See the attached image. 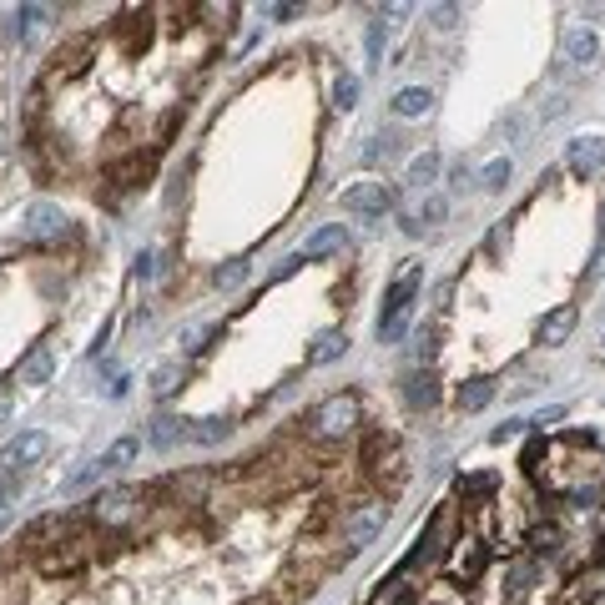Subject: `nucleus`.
Masks as SVG:
<instances>
[{
	"label": "nucleus",
	"mask_w": 605,
	"mask_h": 605,
	"mask_svg": "<svg viewBox=\"0 0 605 605\" xmlns=\"http://www.w3.org/2000/svg\"><path fill=\"white\" fill-rule=\"evenodd\" d=\"M333 107H338V111L358 107V76H338V81H333Z\"/></svg>",
	"instance_id": "obj_27"
},
{
	"label": "nucleus",
	"mask_w": 605,
	"mask_h": 605,
	"mask_svg": "<svg viewBox=\"0 0 605 605\" xmlns=\"http://www.w3.org/2000/svg\"><path fill=\"white\" fill-rule=\"evenodd\" d=\"M444 212H450V207H444V197H429V202H424V218H429V222H439Z\"/></svg>",
	"instance_id": "obj_37"
},
{
	"label": "nucleus",
	"mask_w": 605,
	"mask_h": 605,
	"mask_svg": "<svg viewBox=\"0 0 605 605\" xmlns=\"http://www.w3.org/2000/svg\"><path fill=\"white\" fill-rule=\"evenodd\" d=\"M595 56H601V36H595V31H570V36H565V61L590 66Z\"/></svg>",
	"instance_id": "obj_18"
},
{
	"label": "nucleus",
	"mask_w": 605,
	"mask_h": 605,
	"mask_svg": "<svg viewBox=\"0 0 605 605\" xmlns=\"http://www.w3.org/2000/svg\"><path fill=\"white\" fill-rule=\"evenodd\" d=\"M243 278H248V263H227V267L212 273V283H222V288H233V283H243Z\"/></svg>",
	"instance_id": "obj_35"
},
{
	"label": "nucleus",
	"mask_w": 605,
	"mask_h": 605,
	"mask_svg": "<svg viewBox=\"0 0 605 605\" xmlns=\"http://www.w3.org/2000/svg\"><path fill=\"white\" fill-rule=\"evenodd\" d=\"M92 51H96V36H71L66 46H56V51H51L46 76H51V81L86 76V71H92Z\"/></svg>",
	"instance_id": "obj_6"
},
{
	"label": "nucleus",
	"mask_w": 605,
	"mask_h": 605,
	"mask_svg": "<svg viewBox=\"0 0 605 605\" xmlns=\"http://www.w3.org/2000/svg\"><path fill=\"white\" fill-rule=\"evenodd\" d=\"M388 207H394V192L384 182H358L343 192V212H354V218H384Z\"/></svg>",
	"instance_id": "obj_9"
},
{
	"label": "nucleus",
	"mask_w": 605,
	"mask_h": 605,
	"mask_svg": "<svg viewBox=\"0 0 605 605\" xmlns=\"http://www.w3.org/2000/svg\"><path fill=\"white\" fill-rule=\"evenodd\" d=\"M237 605H273L267 595H248V601H237Z\"/></svg>",
	"instance_id": "obj_41"
},
{
	"label": "nucleus",
	"mask_w": 605,
	"mask_h": 605,
	"mask_svg": "<svg viewBox=\"0 0 605 605\" xmlns=\"http://www.w3.org/2000/svg\"><path fill=\"white\" fill-rule=\"evenodd\" d=\"M439 177V156L434 152H424V156H414V162H409V182H434Z\"/></svg>",
	"instance_id": "obj_28"
},
{
	"label": "nucleus",
	"mask_w": 605,
	"mask_h": 605,
	"mask_svg": "<svg viewBox=\"0 0 605 605\" xmlns=\"http://www.w3.org/2000/svg\"><path fill=\"white\" fill-rule=\"evenodd\" d=\"M414 601H419V595H414V585H403V575H399V570H394L384 585L369 595V605H414Z\"/></svg>",
	"instance_id": "obj_17"
},
{
	"label": "nucleus",
	"mask_w": 605,
	"mask_h": 605,
	"mask_svg": "<svg viewBox=\"0 0 605 605\" xmlns=\"http://www.w3.org/2000/svg\"><path fill=\"white\" fill-rule=\"evenodd\" d=\"M525 545H529V555H560V545H565V535H560L555 525H535L525 535Z\"/></svg>",
	"instance_id": "obj_22"
},
{
	"label": "nucleus",
	"mask_w": 605,
	"mask_h": 605,
	"mask_svg": "<svg viewBox=\"0 0 605 605\" xmlns=\"http://www.w3.org/2000/svg\"><path fill=\"white\" fill-rule=\"evenodd\" d=\"M5 394H11V384H0V409H5Z\"/></svg>",
	"instance_id": "obj_43"
},
{
	"label": "nucleus",
	"mask_w": 605,
	"mask_h": 605,
	"mask_svg": "<svg viewBox=\"0 0 605 605\" xmlns=\"http://www.w3.org/2000/svg\"><path fill=\"white\" fill-rule=\"evenodd\" d=\"M343 348H348V333H338V328H328V333H318V343H313L308 363H328V358H338Z\"/></svg>",
	"instance_id": "obj_24"
},
{
	"label": "nucleus",
	"mask_w": 605,
	"mask_h": 605,
	"mask_svg": "<svg viewBox=\"0 0 605 605\" xmlns=\"http://www.w3.org/2000/svg\"><path fill=\"white\" fill-rule=\"evenodd\" d=\"M177 439H192V429H187V419H177V414H156V419H152V444H162V450H171Z\"/></svg>",
	"instance_id": "obj_19"
},
{
	"label": "nucleus",
	"mask_w": 605,
	"mask_h": 605,
	"mask_svg": "<svg viewBox=\"0 0 605 605\" xmlns=\"http://www.w3.org/2000/svg\"><path fill=\"white\" fill-rule=\"evenodd\" d=\"M11 484H16V480H11V469L0 465V505H5V495H11Z\"/></svg>",
	"instance_id": "obj_39"
},
{
	"label": "nucleus",
	"mask_w": 605,
	"mask_h": 605,
	"mask_svg": "<svg viewBox=\"0 0 605 605\" xmlns=\"http://www.w3.org/2000/svg\"><path fill=\"white\" fill-rule=\"evenodd\" d=\"M66 233V218L51 207V202H31L26 218H20V237L26 243H46V237H61Z\"/></svg>",
	"instance_id": "obj_10"
},
{
	"label": "nucleus",
	"mask_w": 605,
	"mask_h": 605,
	"mask_svg": "<svg viewBox=\"0 0 605 605\" xmlns=\"http://www.w3.org/2000/svg\"><path fill=\"white\" fill-rule=\"evenodd\" d=\"M540 459H545V439H529L525 444V459H520V465H525V474H540Z\"/></svg>",
	"instance_id": "obj_34"
},
{
	"label": "nucleus",
	"mask_w": 605,
	"mask_h": 605,
	"mask_svg": "<svg viewBox=\"0 0 605 605\" xmlns=\"http://www.w3.org/2000/svg\"><path fill=\"white\" fill-rule=\"evenodd\" d=\"M46 450H51V439H46V434H20L16 444L5 450V459H0V465H5V469H16V465H36V459H41Z\"/></svg>",
	"instance_id": "obj_15"
},
{
	"label": "nucleus",
	"mask_w": 605,
	"mask_h": 605,
	"mask_svg": "<svg viewBox=\"0 0 605 605\" xmlns=\"http://www.w3.org/2000/svg\"><path fill=\"white\" fill-rule=\"evenodd\" d=\"M570 601H575V605H601V601H605V585L590 575V580H580V585L570 590Z\"/></svg>",
	"instance_id": "obj_31"
},
{
	"label": "nucleus",
	"mask_w": 605,
	"mask_h": 605,
	"mask_svg": "<svg viewBox=\"0 0 605 605\" xmlns=\"http://www.w3.org/2000/svg\"><path fill=\"white\" fill-rule=\"evenodd\" d=\"M5 520H11V505H0V525H5Z\"/></svg>",
	"instance_id": "obj_42"
},
{
	"label": "nucleus",
	"mask_w": 605,
	"mask_h": 605,
	"mask_svg": "<svg viewBox=\"0 0 605 605\" xmlns=\"http://www.w3.org/2000/svg\"><path fill=\"white\" fill-rule=\"evenodd\" d=\"M409 403H414V409H434L439 403V384H434V373L429 369L409 378Z\"/></svg>",
	"instance_id": "obj_21"
},
{
	"label": "nucleus",
	"mask_w": 605,
	"mask_h": 605,
	"mask_svg": "<svg viewBox=\"0 0 605 605\" xmlns=\"http://www.w3.org/2000/svg\"><path fill=\"white\" fill-rule=\"evenodd\" d=\"M605 273V237H601V248H595V263H590V278H601Z\"/></svg>",
	"instance_id": "obj_38"
},
{
	"label": "nucleus",
	"mask_w": 605,
	"mask_h": 605,
	"mask_svg": "<svg viewBox=\"0 0 605 605\" xmlns=\"http://www.w3.org/2000/svg\"><path fill=\"white\" fill-rule=\"evenodd\" d=\"M495 490H499L495 469H480V474H465V480H459V499H465V505H484Z\"/></svg>",
	"instance_id": "obj_16"
},
{
	"label": "nucleus",
	"mask_w": 605,
	"mask_h": 605,
	"mask_svg": "<svg viewBox=\"0 0 605 605\" xmlns=\"http://www.w3.org/2000/svg\"><path fill=\"white\" fill-rule=\"evenodd\" d=\"M137 450H141L137 439H116V444H111L101 459H96V465H101V469H126L131 459H137Z\"/></svg>",
	"instance_id": "obj_25"
},
{
	"label": "nucleus",
	"mask_w": 605,
	"mask_h": 605,
	"mask_svg": "<svg viewBox=\"0 0 605 605\" xmlns=\"http://www.w3.org/2000/svg\"><path fill=\"white\" fill-rule=\"evenodd\" d=\"M343 248H348L343 222H328L323 233H313L308 243H303V252H298V258H303V263H313V258H328V252H343Z\"/></svg>",
	"instance_id": "obj_13"
},
{
	"label": "nucleus",
	"mask_w": 605,
	"mask_h": 605,
	"mask_svg": "<svg viewBox=\"0 0 605 605\" xmlns=\"http://www.w3.org/2000/svg\"><path fill=\"white\" fill-rule=\"evenodd\" d=\"M156 171V152L147 147H131V152L122 156V162H111L107 167V182H111V192H131V187H147V177Z\"/></svg>",
	"instance_id": "obj_7"
},
{
	"label": "nucleus",
	"mask_w": 605,
	"mask_h": 605,
	"mask_svg": "<svg viewBox=\"0 0 605 605\" xmlns=\"http://www.w3.org/2000/svg\"><path fill=\"white\" fill-rule=\"evenodd\" d=\"M495 399V384H490V378H469L465 388H459V394H454V403H459V409H465V414H474V409H484V403Z\"/></svg>",
	"instance_id": "obj_20"
},
{
	"label": "nucleus",
	"mask_w": 605,
	"mask_h": 605,
	"mask_svg": "<svg viewBox=\"0 0 605 605\" xmlns=\"http://www.w3.org/2000/svg\"><path fill=\"white\" fill-rule=\"evenodd\" d=\"M429 101H434V96L424 92V86H403V92L394 96V111H399V116H424Z\"/></svg>",
	"instance_id": "obj_23"
},
{
	"label": "nucleus",
	"mask_w": 605,
	"mask_h": 605,
	"mask_svg": "<svg viewBox=\"0 0 605 605\" xmlns=\"http://www.w3.org/2000/svg\"><path fill=\"white\" fill-rule=\"evenodd\" d=\"M480 182L490 187V192H499V187L510 182V156H495V162H490V167L480 171Z\"/></svg>",
	"instance_id": "obj_30"
},
{
	"label": "nucleus",
	"mask_w": 605,
	"mask_h": 605,
	"mask_svg": "<svg viewBox=\"0 0 605 605\" xmlns=\"http://www.w3.org/2000/svg\"><path fill=\"white\" fill-rule=\"evenodd\" d=\"M51 369H56V343L41 338V343L31 348V354L20 358V384H46Z\"/></svg>",
	"instance_id": "obj_12"
},
{
	"label": "nucleus",
	"mask_w": 605,
	"mask_h": 605,
	"mask_svg": "<svg viewBox=\"0 0 605 605\" xmlns=\"http://www.w3.org/2000/svg\"><path fill=\"white\" fill-rule=\"evenodd\" d=\"M96 545H101L96 529H76L71 540H61L56 550L41 555V575H46V580H71V575H81L96 560Z\"/></svg>",
	"instance_id": "obj_4"
},
{
	"label": "nucleus",
	"mask_w": 605,
	"mask_h": 605,
	"mask_svg": "<svg viewBox=\"0 0 605 605\" xmlns=\"http://www.w3.org/2000/svg\"><path fill=\"white\" fill-rule=\"evenodd\" d=\"M570 328H575V303H560V308L540 323V343L545 348H560V343L570 338Z\"/></svg>",
	"instance_id": "obj_14"
},
{
	"label": "nucleus",
	"mask_w": 605,
	"mask_h": 605,
	"mask_svg": "<svg viewBox=\"0 0 605 605\" xmlns=\"http://www.w3.org/2000/svg\"><path fill=\"white\" fill-rule=\"evenodd\" d=\"M86 520L101 525L107 535H131L141 520V490H101V495L86 499Z\"/></svg>",
	"instance_id": "obj_2"
},
{
	"label": "nucleus",
	"mask_w": 605,
	"mask_h": 605,
	"mask_svg": "<svg viewBox=\"0 0 605 605\" xmlns=\"http://www.w3.org/2000/svg\"><path fill=\"white\" fill-rule=\"evenodd\" d=\"M424 283V267L409 263L399 278L388 283V298H384V313H378V338L384 343H399L403 328H409V313H414V293H419Z\"/></svg>",
	"instance_id": "obj_3"
},
{
	"label": "nucleus",
	"mask_w": 605,
	"mask_h": 605,
	"mask_svg": "<svg viewBox=\"0 0 605 605\" xmlns=\"http://www.w3.org/2000/svg\"><path fill=\"white\" fill-rule=\"evenodd\" d=\"M192 439H197V444H218V439H227V424H222V419H197Z\"/></svg>",
	"instance_id": "obj_32"
},
{
	"label": "nucleus",
	"mask_w": 605,
	"mask_h": 605,
	"mask_svg": "<svg viewBox=\"0 0 605 605\" xmlns=\"http://www.w3.org/2000/svg\"><path fill=\"white\" fill-rule=\"evenodd\" d=\"M484 565H490V545H484L480 535H459V540H454L450 575L459 580V585H474V580L484 575Z\"/></svg>",
	"instance_id": "obj_8"
},
{
	"label": "nucleus",
	"mask_w": 605,
	"mask_h": 605,
	"mask_svg": "<svg viewBox=\"0 0 605 605\" xmlns=\"http://www.w3.org/2000/svg\"><path fill=\"white\" fill-rule=\"evenodd\" d=\"M520 434H525V419H510V424H499L490 439H495V444H505V439H520Z\"/></svg>",
	"instance_id": "obj_36"
},
{
	"label": "nucleus",
	"mask_w": 605,
	"mask_h": 605,
	"mask_svg": "<svg viewBox=\"0 0 605 605\" xmlns=\"http://www.w3.org/2000/svg\"><path fill=\"white\" fill-rule=\"evenodd\" d=\"M177 122H182V107H167V111H162V116H156V126H152V141H147V147H152V152H162V147H167V141H171V131H177Z\"/></svg>",
	"instance_id": "obj_26"
},
{
	"label": "nucleus",
	"mask_w": 605,
	"mask_h": 605,
	"mask_svg": "<svg viewBox=\"0 0 605 605\" xmlns=\"http://www.w3.org/2000/svg\"><path fill=\"white\" fill-rule=\"evenodd\" d=\"M177 378H182V363H162V369L152 373V394L156 399H167L171 388H177Z\"/></svg>",
	"instance_id": "obj_29"
},
{
	"label": "nucleus",
	"mask_w": 605,
	"mask_h": 605,
	"mask_svg": "<svg viewBox=\"0 0 605 605\" xmlns=\"http://www.w3.org/2000/svg\"><path fill=\"white\" fill-rule=\"evenodd\" d=\"M384 520H388V499H369L363 510L343 514V555H358V550L384 529Z\"/></svg>",
	"instance_id": "obj_5"
},
{
	"label": "nucleus",
	"mask_w": 605,
	"mask_h": 605,
	"mask_svg": "<svg viewBox=\"0 0 605 605\" xmlns=\"http://www.w3.org/2000/svg\"><path fill=\"white\" fill-rule=\"evenodd\" d=\"M590 560H595V565H605V525H601V540H595V555H590Z\"/></svg>",
	"instance_id": "obj_40"
},
{
	"label": "nucleus",
	"mask_w": 605,
	"mask_h": 605,
	"mask_svg": "<svg viewBox=\"0 0 605 605\" xmlns=\"http://www.w3.org/2000/svg\"><path fill=\"white\" fill-rule=\"evenodd\" d=\"M0 605H26V585L5 570H0Z\"/></svg>",
	"instance_id": "obj_33"
},
{
	"label": "nucleus",
	"mask_w": 605,
	"mask_h": 605,
	"mask_svg": "<svg viewBox=\"0 0 605 605\" xmlns=\"http://www.w3.org/2000/svg\"><path fill=\"white\" fill-rule=\"evenodd\" d=\"M354 429H358V399L354 394H333V399H323L308 419H303V439H313V444H338V439H348Z\"/></svg>",
	"instance_id": "obj_1"
},
{
	"label": "nucleus",
	"mask_w": 605,
	"mask_h": 605,
	"mask_svg": "<svg viewBox=\"0 0 605 605\" xmlns=\"http://www.w3.org/2000/svg\"><path fill=\"white\" fill-rule=\"evenodd\" d=\"M605 167V137H575L570 141V171L575 177H590V171Z\"/></svg>",
	"instance_id": "obj_11"
}]
</instances>
